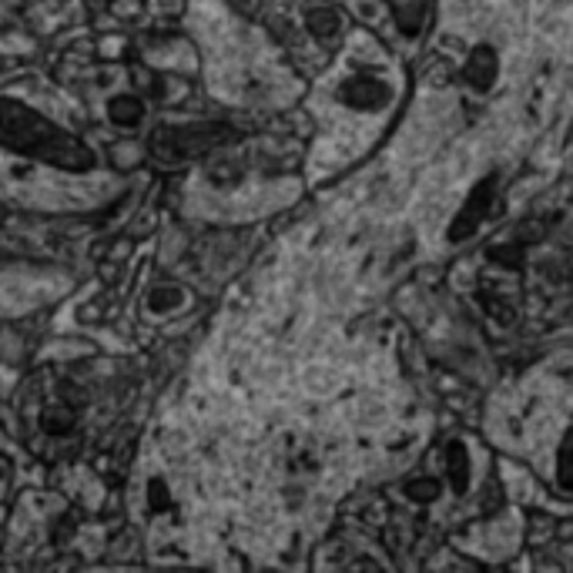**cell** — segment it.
Listing matches in <instances>:
<instances>
[{"instance_id": "9c48e42d", "label": "cell", "mask_w": 573, "mask_h": 573, "mask_svg": "<svg viewBox=\"0 0 573 573\" xmlns=\"http://www.w3.org/2000/svg\"><path fill=\"white\" fill-rule=\"evenodd\" d=\"M181 302H185V292L175 289V285H171V289H158V292L152 295V309H155V312H171V309H178Z\"/></svg>"}, {"instance_id": "3957f363", "label": "cell", "mask_w": 573, "mask_h": 573, "mask_svg": "<svg viewBox=\"0 0 573 573\" xmlns=\"http://www.w3.org/2000/svg\"><path fill=\"white\" fill-rule=\"evenodd\" d=\"M497 64H500L497 61V51L490 44H480V48L470 51V58L463 64V81L470 87H477V91H490L493 81H497Z\"/></svg>"}, {"instance_id": "30bf717a", "label": "cell", "mask_w": 573, "mask_h": 573, "mask_svg": "<svg viewBox=\"0 0 573 573\" xmlns=\"http://www.w3.org/2000/svg\"><path fill=\"white\" fill-rule=\"evenodd\" d=\"M406 493H409L413 500H436L439 483H436V480H416V483H409V487H406Z\"/></svg>"}, {"instance_id": "277c9868", "label": "cell", "mask_w": 573, "mask_h": 573, "mask_svg": "<svg viewBox=\"0 0 573 573\" xmlns=\"http://www.w3.org/2000/svg\"><path fill=\"white\" fill-rule=\"evenodd\" d=\"M446 473H449V483L456 493H467L470 490V452L460 439H452L446 446Z\"/></svg>"}, {"instance_id": "5b68a950", "label": "cell", "mask_w": 573, "mask_h": 573, "mask_svg": "<svg viewBox=\"0 0 573 573\" xmlns=\"http://www.w3.org/2000/svg\"><path fill=\"white\" fill-rule=\"evenodd\" d=\"M389 11L396 14L399 21V31L406 38H416L423 31V21H426V0H386Z\"/></svg>"}, {"instance_id": "8992f818", "label": "cell", "mask_w": 573, "mask_h": 573, "mask_svg": "<svg viewBox=\"0 0 573 573\" xmlns=\"http://www.w3.org/2000/svg\"><path fill=\"white\" fill-rule=\"evenodd\" d=\"M305 24H309V31H312L319 41H329V38H335V34L342 31V18H338L335 11H325V8L309 11V14H305Z\"/></svg>"}, {"instance_id": "ba28073f", "label": "cell", "mask_w": 573, "mask_h": 573, "mask_svg": "<svg viewBox=\"0 0 573 573\" xmlns=\"http://www.w3.org/2000/svg\"><path fill=\"white\" fill-rule=\"evenodd\" d=\"M142 114H145V107L138 97H118L111 104V122H118V125H138Z\"/></svg>"}, {"instance_id": "6da1fadb", "label": "cell", "mask_w": 573, "mask_h": 573, "mask_svg": "<svg viewBox=\"0 0 573 573\" xmlns=\"http://www.w3.org/2000/svg\"><path fill=\"white\" fill-rule=\"evenodd\" d=\"M497 191H500V175H487L483 181L473 185V191L467 195L463 208L456 211L452 221H449L446 239H449L452 246H460V242H467V239H473V236L480 232L483 221L490 218V211H493V205H497Z\"/></svg>"}, {"instance_id": "7a4b0ae2", "label": "cell", "mask_w": 573, "mask_h": 573, "mask_svg": "<svg viewBox=\"0 0 573 573\" xmlns=\"http://www.w3.org/2000/svg\"><path fill=\"white\" fill-rule=\"evenodd\" d=\"M335 97L346 107H356V111H379V107L389 104L393 87L373 71H356L335 87Z\"/></svg>"}, {"instance_id": "8fae6325", "label": "cell", "mask_w": 573, "mask_h": 573, "mask_svg": "<svg viewBox=\"0 0 573 573\" xmlns=\"http://www.w3.org/2000/svg\"><path fill=\"white\" fill-rule=\"evenodd\" d=\"M360 11H363V18H376V8H373V4H366V0L360 4Z\"/></svg>"}, {"instance_id": "52a82bcc", "label": "cell", "mask_w": 573, "mask_h": 573, "mask_svg": "<svg viewBox=\"0 0 573 573\" xmlns=\"http://www.w3.org/2000/svg\"><path fill=\"white\" fill-rule=\"evenodd\" d=\"M556 483H560V490H573V423L556 452Z\"/></svg>"}]
</instances>
